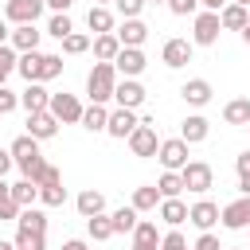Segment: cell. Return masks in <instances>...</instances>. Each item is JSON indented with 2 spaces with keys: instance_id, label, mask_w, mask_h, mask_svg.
Here are the masks:
<instances>
[{
  "instance_id": "8992f818",
  "label": "cell",
  "mask_w": 250,
  "mask_h": 250,
  "mask_svg": "<svg viewBox=\"0 0 250 250\" xmlns=\"http://www.w3.org/2000/svg\"><path fill=\"white\" fill-rule=\"evenodd\" d=\"M156 121L152 117H141V125H137V133L129 137V148H133V156H156V148H160V141H156V129H152Z\"/></svg>"
},
{
  "instance_id": "816d5d0a",
  "label": "cell",
  "mask_w": 250,
  "mask_h": 250,
  "mask_svg": "<svg viewBox=\"0 0 250 250\" xmlns=\"http://www.w3.org/2000/svg\"><path fill=\"white\" fill-rule=\"evenodd\" d=\"M70 4H74V0H47L51 12H70Z\"/></svg>"
},
{
  "instance_id": "f5cc1de1",
  "label": "cell",
  "mask_w": 250,
  "mask_h": 250,
  "mask_svg": "<svg viewBox=\"0 0 250 250\" xmlns=\"http://www.w3.org/2000/svg\"><path fill=\"white\" fill-rule=\"evenodd\" d=\"M199 4H203V8H207V12H223V8H227V4H230V0H199Z\"/></svg>"
},
{
  "instance_id": "91938a15",
  "label": "cell",
  "mask_w": 250,
  "mask_h": 250,
  "mask_svg": "<svg viewBox=\"0 0 250 250\" xmlns=\"http://www.w3.org/2000/svg\"><path fill=\"white\" fill-rule=\"evenodd\" d=\"M0 250H16V242H4V238H0Z\"/></svg>"
},
{
  "instance_id": "f6af8a7d",
  "label": "cell",
  "mask_w": 250,
  "mask_h": 250,
  "mask_svg": "<svg viewBox=\"0 0 250 250\" xmlns=\"http://www.w3.org/2000/svg\"><path fill=\"white\" fill-rule=\"evenodd\" d=\"M160 250H191V246H188V238H184L180 230H168V234L160 238Z\"/></svg>"
},
{
  "instance_id": "d6a6232c",
  "label": "cell",
  "mask_w": 250,
  "mask_h": 250,
  "mask_svg": "<svg viewBox=\"0 0 250 250\" xmlns=\"http://www.w3.org/2000/svg\"><path fill=\"white\" fill-rule=\"evenodd\" d=\"M109 223H113V234H133L141 219H137V211H133V207H117V211L109 215Z\"/></svg>"
},
{
  "instance_id": "f35d334b",
  "label": "cell",
  "mask_w": 250,
  "mask_h": 250,
  "mask_svg": "<svg viewBox=\"0 0 250 250\" xmlns=\"http://www.w3.org/2000/svg\"><path fill=\"white\" fill-rule=\"evenodd\" d=\"M90 35H82V31H70L66 39H62V55H82V51H90Z\"/></svg>"
},
{
  "instance_id": "4fadbf2b",
  "label": "cell",
  "mask_w": 250,
  "mask_h": 250,
  "mask_svg": "<svg viewBox=\"0 0 250 250\" xmlns=\"http://www.w3.org/2000/svg\"><path fill=\"white\" fill-rule=\"evenodd\" d=\"M59 133V117L51 113V109H43V113H27V137H35V141H51Z\"/></svg>"
},
{
  "instance_id": "277c9868",
  "label": "cell",
  "mask_w": 250,
  "mask_h": 250,
  "mask_svg": "<svg viewBox=\"0 0 250 250\" xmlns=\"http://www.w3.org/2000/svg\"><path fill=\"white\" fill-rule=\"evenodd\" d=\"M47 109L59 117V125H82V113H86L74 94H51V105Z\"/></svg>"
},
{
  "instance_id": "11a10c76",
  "label": "cell",
  "mask_w": 250,
  "mask_h": 250,
  "mask_svg": "<svg viewBox=\"0 0 250 250\" xmlns=\"http://www.w3.org/2000/svg\"><path fill=\"white\" fill-rule=\"evenodd\" d=\"M238 191H242V195L250 199V176H238Z\"/></svg>"
},
{
  "instance_id": "cb8c5ba5",
  "label": "cell",
  "mask_w": 250,
  "mask_h": 250,
  "mask_svg": "<svg viewBox=\"0 0 250 250\" xmlns=\"http://www.w3.org/2000/svg\"><path fill=\"white\" fill-rule=\"evenodd\" d=\"M16 230H23V234H47V215L39 207H23L20 219H16Z\"/></svg>"
},
{
  "instance_id": "9f6ffc18",
  "label": "cell",
  "mask_w": 250,
  "mask_h": 250,
  "mask_svg": "<svg viewBox=\"0 0 250 250\" xmlns=\"http://www.w3.org/2000/svg\"><path fill=\"white\" fill-rule=\"evenodd\" d=\"M4 39H12V31H8V23L0 20V47H4Z\"/></svg>"
},
{
  "instance_id": "c3c4849f",
  "label": "cell",
  "mask_w": 250,
  "mask_h": 250,
  "mask_svg": "<svg viewBox=\"0 0 250 250\" xmlns=\"http://www.w3.org/2000/svg\"><path fill=\"white\" fill-rule=\"evenodd\" d=\"M191 250H227V246H219V238L207 230V234H199V238H195V246H191Z\"/></svg>"
},
{
  "instance_id": "7bdbcfd3",
  "label": "cell",
  "mask_w": 250,
  "mask_h": 250,
  "mask_svg": "<svg viewBox=\"0 0 250 250\" xmlns=\"http://www.w3.org/2000/svg\"><path fill=\"white\" fill-rule=\"evenodd\" d=\"M148 0H113V8L125 16V20H141V8H145Z\"/></svg>"
},
{
  "instance_id": "6f0895ef",
  "label": "cell",
  "mask_w": 250,
  "mask_h": 250,
  "mask_svg": "<svg viewBox=\"0 0 250 250\" xmlns=\"http://www.w3.org/2000/svg\"><path fill=\"white\" fill-rule=\"evenodd\" d=\"M8 191H12V184H4V176H0V199H4Z\"/></svg>"
},
{
  "instance_id": "d4e9b609",
  "label": "cell",
  "mask_w": 250,
  "mask_h": 250,
  "mask_svg": "<svg viewBox=\"0 0 250 250\" xmlns=\"http://www.w3.org/2000/svg\"><path fill=\"white\" fill-rule=\"evenodd\" d=\"M219 23H223V31H242V27L250 23V8H242V4H227V8L219 12Z\"/></svg>"
},
{
  "instance_id": "5bb4252c",
  "label": "cell",
  "mask_w": 250,
  "mask_h": 250,
  "mask_svg": "<svg viewBox=\"0 0 250 250\" xmlns=\"http://www.w3.org/2000/svg\"><path fill=\"white\" fill-rule=\"evenodd\" d=\"M188 223H191V227H199V230L207 234V230L219 223V203H211V199L191 203V207H188Z\"/></svg>"
},
{
  "instance_id": "60d3db41",
  "label": "cell",
  "mask_w": 250,
  "mask_h": 250,
  "mask_svg": "<svg viewBox=\"0 0 250 250\" xmlns=\"http://www.w3.org/2000/svg\"><path fill=\"white\" fill-rule=\"evenodd\" d=\"M62 74V55H43V66H39V82H51Z\"/></svg>"
},
{
  "instance_id": "db71d44e",
  "label": "cell",
  "mask_w": 250,
  "mask_h": 250,
  "mask_svg": "<svg viewBox=\"0 0 250 250\" xmlns=\"http://www.w3.org/2000/svg\"><path fill=\"white\" fill-rule=\"evenodd\" d=\"M62 250H90L82 238H70V242H62Z\"/></svg>"
},
{
  "instance_id": "e575fe53",
  "label": "cell",
  "mask_w": 250,
  "mask_h": 250,
  "mask_svg": "<svg viewBox=\"0 0 250 250\" xmlns=\"http://www.w3.org/2000/svg\"><path fill=\"white\" fill-rule=\"evenodd\" d=\"M8 152H12V160L20 164V160H27V156H39V141L23 133V137H16V141H12V148H8Z\"/></svg>"
},
{
  "instance_id": "4316f807",
  "label": "cell",
  "mask_w": 250,
  "mask_h": 250,
  "mask_svg": "<svg viewBox=\"0 0 250 250\" xmlns=\"http://www.w3.org/2000/svg\"><path fill=\"white\" fill-rule=\"evenodd\" d=\"M94 55H98V62H113L117 55H121V43H117V35L109 31V35H94Z\"/></svg>"
},
{
  "instance_id": "ee69618b",
  "label": "cell",
  "mask_w": 250,
  "mask_h": 250,
  "mask_svg": "<svg viewBox=\"0 0 250 250\" xmlns=\"http://www.w3.org/2000/svg\"><path fill=\"white\" fill-rule=\"evenodd\" d=\"M20 211H23V207H20L12 195H4V199H0V223H16V219H20Z\"/></svg>"
},
{
  "instance_id": "9c48e42d",
  "label": "cell",
  "mask_w": 250,
  "mask_h": 250,
  "mask_svg": "<svg viewBox=\"0 0 250 250\" xmlns=\"http://www.w3.org/2000/svg\"><path fill=\"white\" fill-rule=\"evenodd\" d=\"M62 199H66L62 172L51 164V168H47V176H43V184H39V203H43V207H62Z\"/></svg>"
},
{
  "instance_id": "2e32d148",
  "label": "cell",
  "mask_w": 250,
  "mask_h": 250,
  "mask_svg": "<svg viewBox=\"0 0 250 250\" xmlns=\"http://www.w3.org/2000/svg\"><path fill=\"white\" fill-rule=\"evenodd\" d=\"M160 230H156V223L152 219H141L137 223V230H133V246L129 250H160Z\"/></svg>"
},
{
  "instance_id": "9a60e30c",
  "label": "cell",
  "mask_w": 250,
  "mask_h": 250,
  "mask_svg": "<svg viewBox=\"0 0 250 250\" xmlns=\"http://www.w3.org/2000/svg\"><path fill=\"white\" fill-rule=\"evenodd\" d=\"M113 102H117L121 109H137V105L145 102V86H141L137 78H121L117 90H113Z\"/></svg>"
},
{
  "instance_id": "e7e4bbea",
  "label": "cell",
  "mask_w": 250,
  "mask_h": 250,
  "mask_svg": "<svg viewBox=\"0 0 250 250\" xmlns=\"http://www.w3.org/2000/svg\"><path fill=\"white\" fill-rule=\"evenodd\" d=\"M227 250H242V246H227Z\"/></svg>"
},
{
  "instance_id": "6da1fadb",
  "label": "cell",
  "mask_w": 250,
  "mask_h": 250,
  "mask_svg": "<svg viewBox=\"0 0 250 250\" xmlns=\"http://www.w3.org/2000/svg\"><path fill=\"white\" fill-rule=\"evenodd\" d=\"M117 70H113V62H94V70L86 74V94H90V102L94 105H105L109 98H113V90H117Z\"/></svg>"
},
{
  "instance_id": "74e56055",
  "label": "cell",
  "mask_w": 250,
  "mask_h": 250,
  "mask_svg": "<svg viewBox=\"0 0 250 250\" xmlns=\"http://www.w3.org/2000/svg\"><path fill=\"white\" fill-rule=\"evenodd\" d=\"M70 31H74V23H70V16H66V12H55V16H51V23H47V35H55V39L62 43V39H66Z\"/></svg>"
},
{
  "instance_id": "e0dca14e",
  "label": "cell",
  "mask_w": 250,
  "mask_h": 250,
  "mask_svg": "<svg viewBox=\"0 0 250 250\" xmlns=\"http://www.w3.org/2000/svg\"><path fill=\"white\" fill-rule=\"evenodd\" d=\"M20 105H23L27 113H43V109L51 105V94L43 90V82H27L23 94H20Z\"/></svg>"
},
{
  "instance_id": "1f68e13d",
  "label": "cell",
  "mask_w": 250,
  "mask_h": 250,
  "mask_svg": "<svg viewBox=\"0 0 250 250\" xmlns=\"http://www.w3.org/2000/svg\"><path fill=\"white\" fill-rule=\"evenodd\" d=\"M8 195H12L20 207H35V199H39V184H31V180H16Z\"/></svg>"
},
{
  "instance_id": "f546056e",
  "label": "cell",
  "mask_w": 250,
  "mask_h": 250,
  "mask_svg": "<svg viewBox=\"0 0 250 250\" xmlns=\"http://www.w3.org/2000/svg\"><path fill=\"white\" fill-rule=\"evenodd\" d=\"M39 66H43V51H23L16 70L23 74V82H39Z\"/></svg>"
},
{
  "instance_id": "4dcf8cb0",
  "label": "cell",
  "mask_w": 250,
  "mask_h": 250,
  "mask_svg": "<svg viewBox=\"0 0 250 250\" xmlns=\"http://www.w3.org/2000/svg\"><path fill=\"white\" fill-rule=\"evenodd\" d=\"M105 125H109V109L90 102V109L82 113V129H90V133H105Z\"/></svg>"
},
{
  "instance_id": "ffe728a7",
  "label": "cell",
  "mask_w": 250,
  "mask_h": 250,
  "mask_svg": "<svg viewBox=\"0 0 250 250\" xmlns=\"http://www.w3.org/2000/svg\"><path fill=\"white\" fill-rule=\"evenodd\" d=\"M74 207H78V215H82V219H94V215H102V211H105V195H102L98 188H86V191H78Z\"/></svg>"
},
{
  "instance_id": "7c38bea8",
  "label": "cell",
  "mask_w": 250,
  "mask_h": 250,
  "mask_svg": "<svg viewBox=\"0 0 250 250\" xmlns=\"http://www.w3.org/2000/svg\"><path fill=\"white\" fill-rule=\"evenodd\" d=\"M145 66H148V59H145L141 47H121V55L113 59V70H117L121 78H137Z\"/></svg>"
},
{
  "instance_id": "3957f363",
  "label": "cell",
  "mask_w": 250,
  "mask_h": 250,
  "mask_svg": "<svg viewBox=\"0 0 250 250\" xmlns=\"http://www.w3.org/2000/svg\"><path fill=\"white\" fill-rule=\"evenodd\" d=\"M180 176H184V188H188V191H195V195H203V191H211V188H215V172H211V164H207V160H188V168H184Z\"/></svg>"
},
{
  "instance_id": "03108f58",
  "label": "cell",
  "mask_w": 250,
  "mask_h": 250,
  "mask_svg": "<svg viewBox=\"0 0 250 250\" xmlns=\"http://www.w3.org/2000/svg\"><path fill=\"white\" fill-rule=\"evenodd\" d=\"M246 129H250V125H246Z\"/></svg>"
},
{
  "instance_id": "8d00e7d4",
  "label": "cell",
  "mask_w": 250,
  "mask_h": 250,
  "mask_svg": "<svg viewBox=\"0 0 250 250\" xmlns=\"http://www.w3.org/2000/svg\"><path fill=\"white\" fill-rule=\"evenodd\" d=\"M156 188H160L164 199H180V191H184V176H180V172H164V176L156 180Z\"/></svg>"
},
{
  "instance_id": "8fae6325",
  "label": "cell",
  "mask_w": 250,
  "mask_h": 250,
  "mask_svg": "<svg viewBox=\"0 0 250 250\" xmlns=\"http://www.w3.org/2000/svg\"><path fill=\"white\" fill-rule=\"evenodd\" d=\"M191 51H195V43H191V39H168V43H164V51H160V59H164V66H168V70H180V66H188V62H191Z\"/></svg>"
},
{
  "instance_id": "b9f144b4",
  "label": "cell",
  "mask_w": 250,
  "mask_h": 250,
  "mask_svg": "<svg viewBox=\"0 0 250 250\" xmlns=\"http://www.w3.org/2000/svg\"><path fill=\"white\" fill-rule=\"evenodd\" d=\"M16 250H47V234H23V230H16Z\"/></svg>"
},
{
  "instance_id": "484cf974",
  "label": "cell",
  "mask_w": 250,
  "mask_h": 250,
  "mask_svg": "<svg viewBox=\"0 0 250 250\" xmlns=\"http://www.w3.org/2000/svg\"><path fill=\"white\" fill-rule=\"evenodd\" d=\"M86 27H90L94 35H109V31H113V12L102 8V4H94V8L86 12Z\"/></svg>"
},
{
  "instance_id": "ac0fdd59",
  "label": "cell",
  "mask_w": 250,
  "mask_h": 250,
  "mask_svg": "<svg viewBox=\"0 0 250 250\" xmlns=\"http://www.w3.org/2000/svg\"><path fill=\"white\" fill-rule=\"evenodd\" d=\"M207 133H211V121H207L203 113H191V117H184V125H180V141H188V145L207 141Z\"/></svg>"
},
{
  "instance_id": "7402d4cb",
  "label": "cell",
  "mask_w": 250,
  "mask_h": 250,
  "mask_svg": "<svg viewBox=\"0 0 250 250\" xmlns=\"http://www.w3.org/2000/svg\"><path fill=\"white\" fill-rule=\"evenodd\" d=\"M39 39H43V31L35 27V23H20L16 31H12V47L23 55V51H39Z\"/></svg>"
},
{
  "instance_id": "94428289",
  "label": "cell",
  "mask_w": 250,
  "mask_h": 250,
  "mask_svg": "<svg viewBox=\"0 0 250 250\" xmlns=\"http://www.w3.org/2000/svg\"><path fill=\"white\" fill-rule=\"evenodd\" d=\"M230 4H242V8H250V0H230Z\"/></svg>"
},
{
  "instance_id": "d590c367",
  "label": "cell",
  "mask_w": 250,
  "mask_h": 250,
  "mask_svg": "<svg viewBox=\"0 0 250 250\" xmlns=\"http://www.w3.org/2000/svg\"><path fill=\"white\" fill-rule=\"evenodd\" d=\"M86 230H90V238H94V242L113 238V223H109V215H105V211H102V215H94V219H86Z\"/></svg>"
},
{
  "instance_id": "30bf717a",
  "label": "cell",
  "mask_w": 250,
  "mask_h": 250,
  "mask_svg": "<svg viewBox=\"0 0 250 250\" xmlns=\"http://www.w3.org/2000/svg\"><path fill=\"white\" fill-rule=\"evenodd\" d=\"M137 125H141V117H137V109H113L109 113V125H105V133L109 137H117V141H129L133 133H137Z\"/></svg>"
},
{
  "instance_id": "ab89813d",
  "label": "cell",
  "mask_w": 250,
  "mask_h": 250,
  "mask_svg": "<svg viewBox=\"0 0 250 250\" xmlns=\"http://www.w3.org/2000/svg\"><path fill=\"white\" fill-rule=\"evenodd\" d=\"M16 66H20V55H16V47L4 43V47H0V86L8 82V74H12Z\"/></svg>"
},
{
  "instance_id": "681fc988",
  "label": "cell",
  "mask_w": 250,
  "mask_h": 250,
  "mask_svg": "<svg viewBox=\"0 0 250 250\" xmlns=\"http://www.w3.org/2000/svg\"><path fill=\"white\" fill-rule=\"evenodd\" d=\"M234 168H238V176H250V148H246V152L234 160Z\"/></svg>"
},
{
  "instance_id": "52a82bcc",
  "label": "cell",
  "mask_w": 250,
  "mask_h": 250,
  "mask_svg": "<svg viewBox=\"0 0 250 250\" xmlns=\"http://www.w3.org/2000/svg\"><path fill=\"white\" fill-rule=\"evenodd\" d=\"M219 223H223L227 230H250V199H246V195L230 199V203L219 211Z\"/></svg>"
},
{
  "instance_id": "f1b7e54d",
  "label": "cell",
  "mask_w": 250,
  "mask_h": 250,
  "mask_svg": "<svg viewBox=\"0 0 250 250\" xmlns=\"http://www.w3.org/2000/svg\"><path fill=\"white\" fill-rule=\"evenodd\" d=\"M223 121L227 125H250V98H234L223 105Z\"/></svg>"
},
{
  "instance_id": "7a4b0ae2",
  "label": "cell",
  "mask_w": 250,
  "mask_h": 250,
  "mask_svg": "<svg viewBox=\"0 0 250 250\" xmlns=\"http://www.w3.org/2000/svg\"><path fill=\"white\" fill-rule=\"evenodd\" d=\"M219 12H195V27H191V43L195 47H215L219 43Z\"/></svg>"
},
{
  "instance_id": "83f0119b",
  "label": "cell",
  "mask_w": 250,
  "mask_h": 250,
  "mask_svg": "<svg viewBox=\"0 0 250 250\" xmlns=\"http://www.w3.org/2000/svg\"><path fill=\"white\" fill-rule=\"evenodd\" d=\"M160 219L176 230L180 223H188V203L184 199H160Z\"/></svg>"
},
{
  "instance_id": "603a6c76",
  "label": "cell",
  "mask_w": 250,
  "mask_h": 250,
  "mask_svg": "<svg viewBox=\"0 0 250 250\" xmlns=\"http://www.w3.org/2000/svg\"><path fill=\"white\" fill-rule=\"evenodd\" d=\"M180 94H184L188 105H207V102H211V82H207V78H188V82L180 86Z\"/></svg>"
},
{
  "instance_id": "5b68a950",
  "label": "cell",
  "mask_w": 250,
  "mask_h": 250,
  "mask_svg": "<svg viewBox=\"0 0 250 250\" xmlns=\"http://www.w3.org/2000/svg\"><path fill=\"white\" fill-rule=\"evenodd\" d=\"M156 160L164 164V172H184L188 168V141L172 137V141H160L156 148Z\"/></svg>"
},
{
  "instance_id": "d6986e66",
  "label": "cell",
  "mask_w": 250,
  "mask_h": 250,
  "mask_svg": "<svg viewBox=\"0 0 250 250\" xmlns=\"http://www.w3.org/2000/svg\"><path fill=\"white\" fill-rule=\"evenodd\" d=\"M160 199H164L160 188H156V184H145V188H133V203H129V207H133L137 215H145V211H156Z\"/></svg>"
},
{
  "instance_id": "836d02e7",
  "label": "cell",
  "mask_w": 250,
  "mask_h": 250,
  "mask_svg": "<svg viewBox=\"0 0 250 250\" xmlns=\"http://www.w3.org/2000/svg\"><path fill=\"white\" fill-rule=\"evenodd\" d=\"M47 160H43V152L39 156H27V160H20V172H23V180H31V184H43V176H47Z\"/></svg>"
},
{
  "instance_id": "bcb514c9",
  "label": "cell",
  "mask_w": 250,
  "mask_h": 250,
  "mask_svg": "<svg viewBox=\"0 0 250 250\" xmlns=\"http://www.w3.org/2000/svg\"><path fill=\"white\" fill-rule=\"evenodd\" d=\"M16 105H20V94H12L8 86H0V117H4V113H12Z\"/></svg>"
},
{
  "instance_id": "680465c9",
  "label": "cell",
  "mask_w": 250,
  "mask_h": 250,
  "mask_svg": "<svg viewBox=\"0 0 250 250\" xmlns=\"http://www.w3.org/2000/svg\"><path fill=\"white\" fill-rule=\"evenodd\" d=\"M242 43H246V47H250V23H246V27H242Z\"/></svg>"
},
{
  "instance_id": "f907efd6",
  "label": "cell",
  "mask_w": 250,
  "mask_h": 250,
  "mask_svg": "<svg viewBox=\"0 0 250 250\" xmlns=\"http://www.w3.org/2000/svg\"><path fill=\"white\" fill-rule=\"evenodd\" d=\"M16 160H12V152L8 148H0V176H8V168H12Z\"/></svg>"
},
{
  "instance_id": "7dc6e473",
  "label": "cell",
  "mask_w": 250,
  "mask_h": 250,
  "mask_svg": "<svg viewBox=\"0 0 250 250\" xmlns=\"http://www.w3.org/2000/svg\"><path fill=\"white\" fill-rule=\"evenodd\" d=\"M168 8H172L176 16H195V8H199V0H168Z\"/></svg>"
},
{
  "instance_id": "ba28073f",
  "label": "cell",
  "mask_w": 250,
  "mask_h": 250,
  "mask_svg": "<svg viewBox=\"0 0 250 250\" xmlns=\"http://www.w3.org/2000/svg\"><path fill=\"white\" fill-rule=\"evenodd\" d=\"M43 8H47V0H8L4 4V16H8V23H35L39 16H43Z\"/></svg>"
},
{
  "instance_id": "44dd1931",
  "label": "cell",
  "mask_w": 250,
  "mask_h": 250,
  "mask_svg": "<svg viewBox=\"0 0 250 250\" xmlns=\"http://www.w3.org/2000/svg\"><path fill=\"white\" fill-rule=\"evenodd\" d=\"M113 35H117V43H121V47H141V43L148 39V27H145L141 20H125Z\"/></svg>"
},
{
  "instance_id": "6125c7cd",
  "label": "cell",
  "mask_w": 250,
  "mask_h": 250,
  "mask_svg": "<svg viewBox=\"0 0 250 250\" xmlns=\"http://www.w3.org/2000/svg\"><path fill=\"white\" fill-rule=\"evenodd\" d=\"M94 4H102V8H105V4H113V0H94Z\"/></svg>"
},
{
  "instance_id": "be15d7a7",
  "label": "cell",
  "mask_w": 250,
  "mask_h": 250,
  "mask_svg": "<svg viewBox=\"0 0 250 250\" xmlns=\"http://www.w3.org/2000/svg\"><path fill=\"white\" fill-rule=\"evenodd\" d=\"M152 4H168V0H152Z\"/></svg>"
}]
</instances>
